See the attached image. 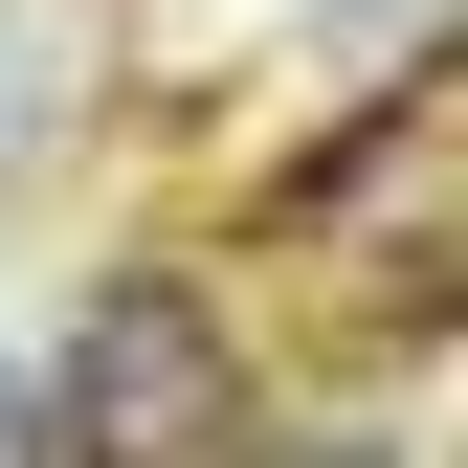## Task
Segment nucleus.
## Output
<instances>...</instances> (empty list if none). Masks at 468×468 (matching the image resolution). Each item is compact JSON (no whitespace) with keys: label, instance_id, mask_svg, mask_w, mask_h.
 I'll return each mask as SVG.
<instances>
[{"label":"nucleus","instance_id":"1","mask_svg":"<svg viewBox=\"0 0 468 468\" xmlns=\"http://www.w3.org/2000/svg\"><path fill=\"white\" fill-rule=\"evenodd\" d=\"M313 90H335V68H313ZM246 246L290 268L268 357H290V335L446 357V313H468V68H446V45L357 68V90L313 112V156H268V179H246Z\"/></svg>","mask_w":468,"mask_h":468},{"label":"nucleus","instance_id":"2","mask_svg":"<svg viewBox=\"0 0 468 468\" xmlns=\"http://www.w3.org/2000/svg\"><path fill=\"white\" fill-rule=\"evenodd\" d=\"M268 424V313L201 246H112L45 313V468H223Z\"/></svg>","mask_w":468,"mask_h":468},{"label":"nucleus","instance_id":"3","mask_svg":"<svg viewBox=\"0 0 468 468\" xmlns=\"http://www.w3.org/2000/svg\"><path fill=\"white\" fill-rule=\"evenodd\" d=\"M112 90H134V45H112V0H0V201L68 179L112 134Z\"/></svg>","mask_w":468,"mask_h":468},{"label":"nucleus","instance_id":"4","mask_svg":"<svg viewBox=\"0 0 468 468\" xmlns=\"http://www.w3.org/2000/svg\"><path fill=\"white\" fill-rule=\"evenodd\" d=\"M290 23H313V0H112V45H134L156 90H201V68H268Z\"/></svg>","mask_w":468,"mask_h":468},{"label":"nucleus","instance_id":"5","mask_svg":"<svg viewBox=\"0 0 468 468\" xmlns=\"http://www.w3.org/2000/svg\"><path fill=\"white\" fill-rule=\"evenodd\" d=\"M0 468H45V335L0 313Z\"/></svg>","mask_w":468,"mask_h":468}]
</instances>
